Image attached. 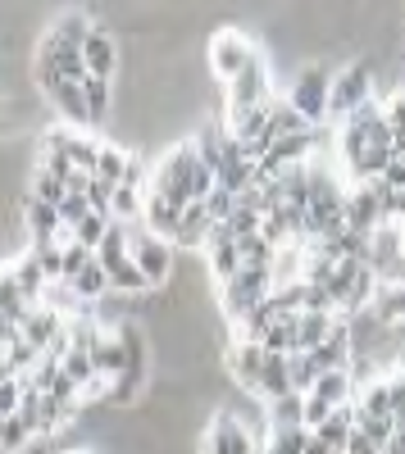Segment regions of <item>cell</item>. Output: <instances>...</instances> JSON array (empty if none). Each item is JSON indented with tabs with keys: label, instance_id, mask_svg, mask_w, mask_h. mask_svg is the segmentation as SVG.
Returning <instances> with one entry per match:
<instances>
[{
	"label": "cell",
	"instance_id": "6da1fadb",
	"mask_svg": "<svg viewBox=\"0 0 405 454\" xmlns=\"http://www.w3.org/2000/svg\"><path fill=\"white\" fill-rule=\"evenodd\" d=\"M378 96V68L369 59L342 64L333 73V91H328V123H346L360 105H369Z\"/></svg>",
	"mask_w": 405,
	"mask_h": 454
},
{
	"label": "cell",
	"instance_id": "7a4b0ae2",
	"mask_svg": "<svg viewBox=\"0 0 405 454\" xmlns=\"http://www.w3.org/2000/svg\"><path fill=\"white\" fill-rule=\"evenodd\" d=\"M328 91H333V73L323 64H306L297 73V82L287 87V100L310 128H323L328 123Z\"/></svg>",
	"mask_w": 405,
	"mask_h": 454
},
{
	"label": "cell",
	"instance_id": "3957f363",
	"mask_svg": "<svg viewBox=\"0 0 405 454\" xmlns=\"http://www.w3.org/2000/svg\"><path fill=\"white\" fill-rule=\"evenodd\" d=\"M255 55H260V46H255L250 36L242 32V27H218V32L210 36V46H205L210 73H214V78L224 82V87L237 78V73H242V68H246Z\"/></svg>",
	"mask_w": 405,
	"mask_h": 454
},
{
	"label": "cell",
	"instance_id": "277c9868",
	"mask_svg": "<svg viewBox=\"0 0 405 454\" xmlns=\"http://www.w3.org/2000/svg\"><path fill=\"white\" fill-rule=\"evenodd\" d=\"M224 91H228V109H224V119H228V114H246V109H260V105L278 100V96H274V68H269L265 51L255 55V59L237 73V78H233Z\"/></svg>",
	"mask_w": 405,
	"mask_h": 454
},
{
	"label": "cell",
	"instance_id": "5b68a950",
	"mask_svg": "<svg viewBox=\"0 0 405 454\" xmlns=\"http://www.w3.org/2000/svg\"><path fill=\"white\" fill-rule=\"evenodd\" d=\"M132 259H137L141 278L151 282V291L169 286V278H173V263H178L173 241H164V237H155V232H146V227H141V232L132 227Z\"/></svg>",
	"mask_w": 405,
	"mask_h": 454
},
{
	"label": "cell",
	"instance_id": "8992f818",
	"mask_svg": "<svg viewBox=\"0 0 405 454\" xmlns=\"http://www.w3.org/2000/svg\"><path fill=\"white\" fill-rule=\"evenodd\" d=\"M201 454H260V445H255V436L246 432V423L237 413L224 409V413H214V423L205 427Z\"/></svg>",
	"mask_w": 405,
	"mask_h": 454
},
{
	"label": "cell",
	"instance_id": "52a82bcc",
	"mask_svg": "<svg viewBox=\"0 0 405 454\" xmlns=\"http://www.w3.org/2000/svg\"><path fill=\"white\" fill-rule=\"evenodd\" d=\"M42 150H46V155L68 160L73 168L91 173V168H96V155H100V137H87V132H78V128H51V132L42 137Z\"/></svg>",
	"mask_w": 405,
	"mask_h": 454
},
{
	"label": "cell",
	"instance_id": "ba28073f",
	"mask_svg": "<svg viewBox=\"0 0 405 454\" xmlns=\"http://www.w3.org/2000/svg\"><path fill=\"white\" fill-rule=\"evenodd\" d=\"M83 59H87L91 78H115V73H119V42L96 23L91 36H87V46H83Z\"/></svg>",
	"mask_w": 405,
	"mask_h": 454
},
{
	"label": "cell",
	"instance_id": "9c48e42d",
	"mask_svg": "<svg viewBox=\"0 0 405 454\" xmlns=\"http://www.w3.org/2000/svg\"><path fill=\"white\" fill-rule=\"evenodd\" d=\"M46 100L55 105V114L68 123V128H91V114H87V96H83V82H60L46 91Z\"/></svg>",
	"mask_w": 405,
	"mask_h": 454
},
{
	"label": "cell",
	"instance_id": "30bf717a",
	"mask_svg": "<svg viewBox=\"0 0 405 454\" xmlns=\"http://www.w3.org/2000/svg\"><path fill=\"white\" fill-rule=\"evenodd\" d=\"M342 327V314H333V309H301L297 314V346L301 350H314V346H323L328 336H333Z\"/></svg>",
	"mask_w": 405,
	"mask_h": 454
},
{
	"label": "cell",
	"instance_id": "8fae6325",
	"mask_svg": "<svg viewBox=\"0 0 405 454\" xmlns=\"http://www.w3.org/2000/svg\"><path fill=\"white\" fill-rule=\"evenodd\" d=\"M369 314H374L387 332L405 327V282H378V291H374V300H369Z\"/></svg>",
	"mask_w": 405,
	"mask_h": 454
},
{
	"label": "cell",
	"instance_id": "7c38bea8",
	"mask_svg": "<svg viewBox=\"0 0 405 454\" xmlns=\"http://www.w3.org/2000/svg\"><path fill=\"white\" fill-rule=\"evenodd\" d=\"M210 232H214V218H210L205 200H192L187 209H182V223H178V237H173V246H187V250H205Z\"/></svg>",
	"mask_w": 405,
	"mask_h": 454
},
{
	"label": "cell",
	"instance_id": "4fadbf2b",
	"mask_svg": "<svg viewBox=\"0 0 405 454\" xmlns=\"http://www.w3.org/2000/svg\"><path fill=\"white\" fill-rule=\"evenodd\" d=\"M10 273H14V286H19V295L28 300V305H42V295H46L51 278H46L42 263H36V254H32V250H28V254H19V259L10 263Z\"/></svg>",
	"mask_w": 405,
	"mask_h": 454
},
{
	"label": "cell",
	"instance_id": "5bb4252c",
	"mask_svg": "<svg viewBox=\"0 0 405 454\" xmlns=\"http://www.w3.org/2000/svg\"><path fill=\"white\" fill-rule=\"evenodd\" d=\"M91 14H83V10H64V14H55V23L46 27V36H55V42L64 46V51H83L87 46V36H91Z\"/></svg>",
	"mask_w": 405,
	"mask_h": 454
},
{
	"label": "cell",
	"instance_id": "9a60e30c",
	"mask_svg": "<svg viewBox=\"0 0 405 454\" xmlns=\"http://www.w3.org/2000/svg\"><path fill=\"white\" fill-rule=\"evenodd\" d=\"M68 291L78 295L83 305H96V300L115 295V286H109V273H105V263H100V259H91L78 278H68Z\"/></svg>",
	"mask_w": 405,
	"mask_h": 454
},
{
	"label": "cell",
	"instance_id": "2e32d148",
	"mask_svg": "<svg viewBox=\"0 0 405 454\" xmlns=\"http://www.w3.org/2000/svg\"><path fill=\"white\" fill-rule=\"evenodd\" d=\"M265 423H269V432H278V427H306V395L291 391L282 400H269L265 404Z\"/></svg>",
	"mask_w": 405,
	"mask_h": 454
},
{
	"label": "cell",
	"instance_id": "e0dca14e",
	"mask_svg": "<svg viewBox=\"0 0 405 454\" xmlns=\"http://www.w3.org/2000/svg\"><path fill=\"white\" fill-rule=\"evenodd\" d=\"M128 168H132V155H128V150L115 145V141H100V155H96L91 177H100V182H109V186H119V182L128 177Z\"/></svg>",
	"mask_w": 405,
	"mask_h": 454
},
{
	"label": "cell",
	"instance_id": "ac0fdd59",
	"mask_svg": "<svg viewBox=\"0 0 405 454\" xmlns=\"http://www.w3.org/2000/svg\"><path fill=\"white\" fill-rule=\"evenodd\" d=\"M351 432H355V400H351V404H342V409H338L323 427H314V436H319L323 445H333V450H342V454H346Z\"/></svg>",
	"mask_w": 405,
	"mask_h": 454
},
{
	"label": "cell",
	"instance_id": "d6986e66",
	"mask_svg": "<svg viewBox=\"0 0 405 454\" xmlns=\"http://www.w3.org/2000/svg\"><path fill=\"white\" fill-rule=\"evenodd\" d=\"M141 209H146V186L119 182V186H115V200H109V214H115V223H137Z\"/></svg>",
	"mask_w": 405,
	"mask_h": 454
},
{
	"label": "cell",
	"instance_id": "ffe728a7",
	"mask_svg": "<svg viewBox=\"0 0 405 454\" xmlns=\"http://www.w3.org/2000/svg\"><path fill=\"white\" fill-rule=\"evenodd\" d=\"M83 96H87V114H91V128L109 119V109H115V91H109V78H83Z\"/></svg>",
	"mask_w": 405,
	"mask_h": 454
},
{
	"label": "cell",
	"instance_id": "44dd1931",
	"mask_svg": "<svg viewBox=\"0 0 405 454\" xmlns=\"http://www.w3.org/2000/svg\"><path fill=\"white\" fill-rule=\"evenodd\" d=\"M306 441H310V427H278L265 436V454H306Z\"/></svg>",
	"mask_w": 405,
	"mask_h": 454
},
{
	"label": "cell",
	"instance_id": "7402d4cb",
	"mask_svg": "<svg viewBox=\"0 0 405 454\" xmlns=\"http://www.w3.org/2000/svg\"><path fill=\"white\" fill-rule=\"evenodd\" d=\"M60 368H64V377L68 382H78V387H87L91 377H96V364H91V350H78V346H68L64 350V359H60Z\"/></svg>",
	"mask_w": 405,
	"mask_h": 454
},
{
	"label": "cell",
	"instance_id": "603a6c76",
	"mask_svg": "<svg viewBox=\"0 0 405 454\" xmlns=\"http://www.w3.org/2000/svg\"><path fill=\"white\" fill-rule=\"evenodd\" d=\"M109 223H115L109 214H96V209H91L78 227H73V241L87 246V250H100V241H105V232H109Z\"/></svg>",
	"mask_w": 405,
	"mask_h": 454
},
{
	"label": "cell",
	"instance_id": "cb8c5ba5",
	"mask_svg": "<svg viewBox=\"0 0 405 454\" xmlns=\"http://www.w3.org/2000/svg\"><path fill=\"white\" fill-rule=\"evenodd\" d=\"M28 192H32L36 200H46V205H60V200L68 196V186H64L60 177H51L46 168H36V177H32V186H28Z\"/></svg>",
	"mask_w": 405,
	"mask_h": 454
},
{
	"label": "cell",
	"instance_id": "d4e9b609",
	"mask_svg": "<svg viewBox=\"0 0 405 454\" xmlns=\"http://www.w3.org/2000/svg\"><path fill=\"white\" fill-rule=\"evenodd\" d=\"M87 214H91V200H87V192H68V196L60 200V218H64V227H68V232H73V227H78Z\"/></svg>",
	"mask_w": 405,
	"mask_h": 454
},
{
	"label": "cell",
	"instance_id": "484cf974",
	"mask_svg": "<svg viewBox=\"0 0 405 454\" xmlns=\"http://www.w3.org/2000/svg\"><path fill=\"white\" fill-rule=\"evenodd\" d=\"M23 404V377H0V419L19 413Z\"/></svg>",
	"mask_w": 405,
	"mask_h": 454
},
{
	"label": "cell",
	"instance_id": "4316f807",
	"mask_svg": "<svg viewBox=\"0 0 405 454\" xmlns=\"http://www.w3.org/2000/svg\"><path fill=\"white\" fill-rule=\"evenodd\" d=\"M378 182L387 186V192H405V160H392V164H387V173H383Z\"/></svg>",
	"mask_w": 405,
	"mask_h": 454
},
{
	"label": "cell",
	"instance_id": "83f0119b",
	"mask_svg": "<svg viewBox=\"0 0 405 454\" xmlns=\"http://www.w3.org/2000/svg\"><path fill=\"white\" fill-rule=\"evenodd\" d=\"M73 454H87V450H73Z\"/></svg>",
	"mask_w": 405,
	"mask_h": 454
},
{
	"label": "cell",
	"instance_id": "f1b7e54d",
	"mask_svg": "<svg viewBox=\"0 0 405 454\" xmlns=\"http://www.w3.org/2000/svg\"><path fill=\"white\" fill-rule=\"evenodd\" d=\"M401 160H405V155H401Z\"/></svg>",
	"mask_w": 405,
	"mask_h": 454
}]
</instances>
